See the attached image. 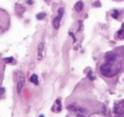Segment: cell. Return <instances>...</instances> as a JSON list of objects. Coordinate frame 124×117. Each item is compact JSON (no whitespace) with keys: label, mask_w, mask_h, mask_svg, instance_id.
<instances>
[{"label":"cell","mask_w":124,"mask_h":117,"mask_svg":"<svg viewBox=\"0 0 124 117\" xmlns=\"http://www.w3.org/2000/svg\"><path fill=\"white\" fill-rule=\"evenodd\" d=\"M123 65H124L123 52L118 48L117 51L109 52L104 56V59H103L99 67V72L103 77L112 78V77H116L122 70Z\"/></svg>","instance_id":"1"},{"label":"cell","mask_w":124,"mask_h":117,"mask_svg":"<svg viewBox=\"0 0 124 117\" xmlns=\"http://www.w3.org/2000/svg\"><path fill=\"white\" fill-rule=\"evenodd\" d=\"M10 27V15L4 9H0V35L8 31Z\"/></svg>","instance_id":"2"},{"label":"cell","mask_w":124,"mask_h":117,"mask_svg":"<svg viewBox=\"0 0 124 117\" xmlns=\"http://www.w3.org/2000/svg\"><path fill=\"white\" fill-rule=\"evenodd\" d=\"M24 84H25V77H24V73L21 72H17L16 73V90L20 94L24 88Z\"/></svg>","instance_id":"3"},{"label":"cell","mask_w":124,"mask_h":117,"mask_svg":"<svg viewBox=\"0 0 124 117\" xmlns=\"http://www.w3.org/2000/svg\"><path fill=\"white\" fill-rule=\"evenodd\" d=\"M114 117H124V106L119 102L114 106Z\"/></svg>","instance_id":"4"},{"label":"cell","mask_w":124,"mask_h":117,"mask_svg":"<svg viewBox=\"0 0 124 117\" xmlns=\"http://www.w3.org/2000/svg\"><path fill=\"white\" fill-rule=\"evenodd\" d=\"M62 15H63V9H60L58 11V15L56 16V19L54 20V27L57 30L60 27V22H61V19H62Z\"/></svg>","instance_id":"5"},{"label":"cell","mask_w":124,"mask_h":117,"mask_svg":"<svg viewBox=\"0 0 124 117\" xmlns=\"http://www.w3.org/2000/svg\"><path fill=\"white\" fill-rule=\"evenodd\" d=\"M5 65H6V62H5V59H1V58H0V84H1V81H3V78H4Z\"/></svg>","instance_id":"6"},{"label":"cell","mask_w":124,"mask_h":117,"mask_svg":"<svg viewBox=\"0 0 124 117\" xmlns=\"http://www.w3.org/2000/svg\"><path fill=\"white\" fill-rule=\"evenodd\" d=\"M61 109H62V106H61V100L57 99V100L55 101V105L52 106V111H54V112H60Z\"/></svg>","instance_id":"7"},{"label":"cell","mask_w":124,"mask_h":117,"mask_svg":"<svg viewBox=\"0 0 124 117\" xmlns=\"http://www.w3.org/2000/svg\"><path fill=\"white\" fill-rule=\"evenodd\" d=\"M82 10H83V3H82V1L76 3V5H75V11H76V13H81Z\"/></svg>","instance_id":"8"},{"label":"cell","mask_w":124,"mask_h":117,"mask_svg":"<svg viewBox=\"0 0 124 117\" xmlns=\"http://www.w3.org/2000/svg\"><path fill=\"white\" fill-rule=\"evenodd\" d=\"M44 48H45L44 43H40V46H39V59H42V56H44Z\"/></svg>","instance_id":"9"},{"label":"cell","mask_w":124,"mask_h":117,"mask_svg":"<svg viewBox=\"0 0 124 117\" xmlns=\"http://www.w3.org/2000/svg\"><path fill=\"white\" fill-rule=\"evenodd\" d=\"M117 38H124V24H123V28H120L117 32Z\"/></svg>","instance_id":"10"},{"label":"cell","mask_w":124,"mask_h":117,"mask_svg":"<svg viewBox=\"0 0 124 117\" xmlns=\"http://www.w3.org/2000/svg\"><path fill=\"white\" fill-rule=\"evenodd\" d=\"M30 81L34 83L35 85H39V80H37V75H36V74H32V75L30 77Z\"/></svg>","instance_id":"11"},{"label":"cell","mask_w":124,"mask_h":117,"mask_svg":"<svg viewBox=\"0 0 124 117\" xmlns=\"http://www.w3.org/2000/svg\"><path fill=\"white\" fill-rule=\"evenodd\" d=\"M5 62H6V64H8V63H13V64H14V63H16V60L13 58V57H9V58H5Z\"/></svg>","instance_id":"12"},{"label":"cell","mask_w":124,"mask_h":117,"mask_svg":"<svg viewBox=\"0 0 124 117\" xmlns=\"http://www.w3.org/2000/svg\"><path fill=\"white\" fill-rule=\"evenodd\" d=\"M118 14H119V13L117 11V10H114V11H113V13H112V16H113V17H114V19H117V17H118Z\"/></svg>","instance_id":"13"},{"label":"cell","mask_w":124,"mask_h":117,"mask_svg":"<svg viewBox=\"0 0 124 117\" xmlns=\"http://www.w3.org/2000/svg\"><path fill=\"white\" fill-rule=\"evenodd\" d=\"M42 17H45V14H39L37 15V19H42Z\"/></svg>","instance_id":"14"},{"label":"cell","mask_w":124,"mask_h":117,"mask_svg":"<svg viewBox=\"0 0 124 117\" xmlns=\"http://www.w3.org/2000/svg\"><path fill=\"white\" fill-rule=\"evenodd\" d=\"M114 1H122V0H114Z\"/></svg>","instance_id":"15"},{"label":"cell","mask_w":124,"mask_h":117,"mask_svg":"<svg viewBox=\"0 0 124 117\" xmlns=\"http://www.w3.org/2000/svg\"><path fill=\"white\" fill-rule=\"evenodd\" d=\"M40 117H44V116H40Z\"/></svg>","instance_id":"16"},{"label":"cell","mask_w":124,"mask_h":117,"mask_svg":"<svg viewBox=\"0 0 124 117\" xmlns=\"http://www.w3.org/2000/svg\"><path fill=\"white\" fill-rule=\"evenodd\" d=\"M47 1H48V0H47Z\"/></svg>","instance_id":"17"}]
</instances>
